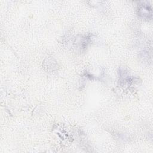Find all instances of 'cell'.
Returning <instances> with one entry per match:
<instances>
[{
  "label": "cell",
  "mask_w": 153,
  "mask_h": 153,
  "mask_svg": "<svg viewBox=\"0 0 153 153\" xmlns=\"http://www.w3.org/2000/svg\"><path fill=\"white\" fill-rule=\"evenodd\" d=\"M139 15L144 19H149L152 16V11L151 7L147 4H145L144 2L143 4L139 5Z\"/></svg>",
  "instance_id": "cell-1"
}]
</instances>
